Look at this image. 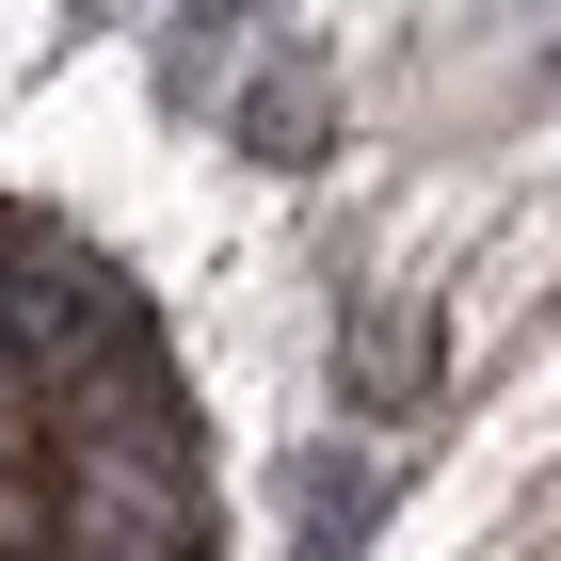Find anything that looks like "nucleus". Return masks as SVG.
<instances>
[{
    "label": "nucleus",
    "mask_w": 561,
    "mask_h": 561,
    "mask_svg": "<svg viewBox=\"0 0 561 561\" xmlns=\"http://www.w3.org/2000/svg\"><path fill=\"white\" fill-rule=\"evenodd\" d=\"M417 386H433V337L401 321V305L337 337V401H353V417H417Z\"/></svg>",
    "instance_id": "nucleus-1"
},
{
    "label": "nucleus",
    "mask_w": 561,
    "mask_h": 561,
    "mask_svg": "<svg viewBox=\"0 0 561 561\" xmlns=\"http://www.w3.org/2000/svg\"><path fill=\"white\" fill-rule=\"evenodd\" d=\"M369 497H386V481H369V449H321V466H305V561H353Z\"/></svg>",
    "instance_id": "nucleus-2"
}]
</instances>
